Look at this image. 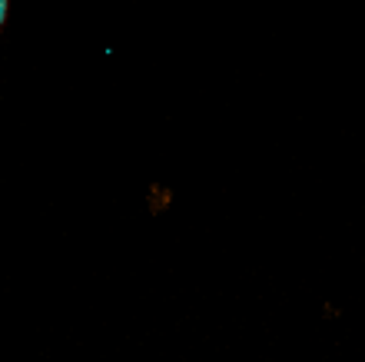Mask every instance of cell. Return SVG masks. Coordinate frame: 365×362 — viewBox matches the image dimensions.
<instances>
[{"label": "cell", "instance_id": "6da1fadb", "mask_svg": "<svg viewBox=\"0 0 365 362\" xmlns=\"http://www.w3.org/2000/svg\"><path fill=\"white\" fill-rule=\"evenodd\" d=\"M7 7H10V0H0V30L7 24Z\"/></svg>", "mask_w": 365, "mask_h": 362}]
</instances>
